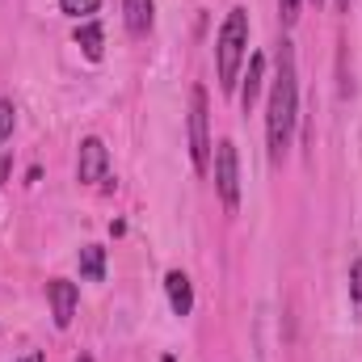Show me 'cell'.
Listing matches in <instances>:
<instances>
[{
    "label": "cell",
    "instance_id": "cell-1",
    "mask_svg": "<svg viewBox=\"0 0 362 362\" xmlns=\"http://www.w3.org/2000/svg\"><path fill=\"white\" fill-rule=\"evenodd\" d=\"M295 110H299V81H295V47L282 38L278 47V76L270 85V105H266V144H270V160L278 165L291 148V131H295Z\"/></svg>",
    "mask_w": 362,
    "mask_h": 362
},
{
    "label": "cell",
    "instance_id": "cell-2",
    "mask_svg": "<svg viewBox=\"0 0 362 362\" xmlns=\"http://www.w3.org/2000/svg\"><path fill=\"white\" fill-rule=\"evenodd\" d=\"M245 51H249V8L236 4V8L223 17L219 38H215V68H219V89L223 93H236Z\"/></svg>",
    "mask_w": 362,
    "mask_h": 362
},
{
    "label": "cell",
    "instance_id": "cell-3",
    "mask_svg": "<svg viewBox=\"0 0 362 362\" xmlns=\"http://www.w3.org/2000/svg\"><path fill=\"white\" fill-rule=\"evenodd\" d=\"M206 89L194 85L189 89V160H194V173L206 177L211 173V131H206Z\"/></svg>",
    "mask_w": 362,
    "mask_h": 362
},
{
    "label": "cell",
    "instance_id": "cell-4",
    "mask_svg": "<svg viewBox=\"0 0 362 362\" xmlns=\"http://www.w3.org/2000/svg\"><path fill=\"white\" fill-rule=\"evenodd\" d=\"M215 189L223 198V211L240 206V152H236L232 139L215 144Z\"/></svg>",
    "mask_w": 362,
    "mask_h": 362
},
{
    "label": "cell",
    "instance_id": "cell-5",
    "mask_svg": "<svg viewBox=\"0 0 362 362\" xmlns=\"http://www.w3.org/2000/svg\"><path fill=\"white\" fill-rule=\"evenodd\" d=\"M105 169H110V152H105V144H101L97 135L81 139V152H76V181L97 185V181H105Z\"/></svg>",
    "mask_w": 362,
    "mask_h": 362
},
{
    "label": "cell",
    "instance_id": "cell-6",
    "mask_svg": "<svg viewBox=\"0 0 362 362\" xmlns=\"http://www.w3.org/2000/svg\"><path fill=\"white\" fill-rule=\"evenodd\" d=\"M47 299H51L55 329H68V325H72V316H76V303H81L76 282H68V278H51V282H47Z\"/></svg>",
    "mask_w": 362,
    "mask_h": 362
},
{
    "label": "cell",
    "instance_id": "cell-7",
    "mask_svg": "<svg viewBox=\"0 0 362 362\" xmlns=\"http://www.w3.org/2000/svg\"><path fill=\"white\" fill-rule=\"evenodd\" d=\"M122 25L131 38H144L156 25V0H122Z\"/></svg>",
    "mask_w": 362,
    "mask_h": 362
},
{
    "label": "cell",
    "instance_id": "cell-8",
    "mask_svg": "<svg viewBox=\"0 0 362 362\" xmlns=\"http://www.w3.org/2000/svg\"><path fill=\"white\" fill-rule=\"evenodd\" d=\"M262 81H266V55H249V72L240 76V110L249 114L257 105V93H262Z\"/></svg>",
    "mask_w": 362,
    "mask_h": 362
},
{
    "label": "cell",
    "instance_id": "cell-9",
    "mask_svg": "<svg viewBox=\"0 0 362 362\" xmlns=\"http://www.w3.org/2000/svg\"><path fill=\"white\" fill-rule=\"evenodd\" d=\"M165 291H169V308H173V316H189V312H194V286H189V278H185L181 270L165 274Z\"/></svg>",
    "mask_w": 362,
    "mask_h": 362
},
{
    "label": "cell",
    "instance_id": "cell-10",
    "mask_svg": "<svg viewBox=\"0 0 362 362\" xmlns=\"http://www.w3.org/2000/svg\"><path fill=\"white\" fill-rule=\"evenodd\" d=\"M76 47L85 51V59H93V64L101 59V51H105V30H101L93 17L85 21V25H76Z\"/></svg>",
    "mask_w": 362,
    "mask_h": 362
},
{
    "label": "cell",
    "instance_id": "cell-11",
    "mask_svg": "<svg viewBox=\"0 0 362 362\" xmlns=\"http://www.w3.org/2000/svg\"><path fill=\"white\" fill-rule=\"evenodd\" d=\"M81 274H85L89 282H101V278H105V249H101V245H85V249H81Z\"/></svg>",
    "mask_w": 362,
    "mask_h": 362
},
{
    "label": "cell",
    "instance_id": "cell-12",
    "mask_svg": "<svg viewBox=\"0 0 362 362\" xmlns=\"http://www.w3.org/2000/svg\"><path fill=\"white\" fill-rule=\"evenodd\" d=\"M13 127H17V105L8 97H0V144L13 135Z\"/></svg>",
    "mask_w": 362,
    "mask_h": 362
},
{
    "label": "cell",
    "instance_id": "cell-13",
    "mask_svg": "<svg viewBox=\"0 0 362 362\" xmlns=\"http://www.w3.org/2000/svg\"><path fill=\"white\" fill-rule=\"evenodd\" d=\"M59 8H64L68 17H93V13L101 8V0H59Z\"/></svg>",
    "mask_w": 362,
    "mask_h": 362
},
{
    "label": "cell",
    "instance_id": "cell-14",
    "mask_svg": "<svg viewBox=\"0 0 362 362\" xmlns=\"http://www.w3.org/2000/svg\"><path fill=\"white\" fill-rule=\"evenodd\" d=\"M299 4H303V0H278V13H282V25H295V21H299Z\"/></svg>",
    "mask_w": 362,
    "mask_h": 362
},
{
    "label": "cell",
    "instance_id": "cell-15",
    "mask_svg": "<svg viewBox=\"0 0 362 362\" xmlns=\"http://www.w3.org/2000/svg\"><path fill=\"white\" fill-rule=\"evenodd\" d=\"M350 295L362 299V262H354V270H350Z\"/></svg>",
    "mask_w": 362,
    "mask_h": 362
},
{
    "label": "cell",
    "instance_id": "cell-16",
    "mask_svg": "<svg viewBox=\"0 0 362 362\" xmlns=\"http://www.w3.org/2000/svg\"><path fill=\"white\" fill-rule=\"evenodd\" d=\"M17 362H47V354H42V350H34V354H25V358H17Z\"/></svg>",
    "mask_w": 362,
    "mask_h": 362
},
{
    "label": "cell",
    "instance_id": "cell-17",
    "mask_svg": "<svg viewBox=\"0 0 362 362\" xmlns=\"http://www.w3.org/2000/svg\"><path fill=\"white\" fill-rule=\"evenodd\" d=\"M4 173H8V160H4V156H0V181H4Z\"/></svg>",
    "mask_w": 362,
    "mask_h": 362
},
{
    "label": "cell",
    "instance_id": "cell-18",
    "mask_svg": "<svg viewBox=\"0 0 362 362\" xmlns=\"http://www.w3.org/2000/svg\"><path fill=\"white\" fill-rule=\"evenodd\" d=\"M337 8H341V13H346V8H350V0H337Z\"/></svg>",
    "mask_w": 362,
    "mask_h": 362
},
{
    "label": "cell",
    "instance_id": "cell-19",
    "mask_svg": "<svg viewBox=\"0 0 362 362\" xmlns=\"http://www.w3.org/2000/svg\"><path fill=\"white\" fill-rule=\"evenodd\" d=\"M76 362H93V358H89V354H81V358H76Z\"/></svg>",
    "mask_w": 362,
    "mask_h": 362
},
{
    "label": "cell",
    "instance_id": "cell-20",
    "mask_svg": "<svg viewBox=\"0 0 362 362\" xmlns=\"http://www.w3.org/2000/svg\"><path fill=\"white\" fill-rule=\"evenodd\" d=\"M165 362H173V358H165Z\"/></svg>",
    "mask_w": 362,
    "mask_h": 362
},
{
    "label": "cell",
    "instance_id": "cell-21",
    "mask_svg": "<svg viewBox=\"0 0 362 362\" xmlns=\"http://www.w3.org/2000/svg\"><path fill=\"white\" fill-rule=\"evenodd\" d=\"M316 4H320V0H316Z\"/></svg>",
    "mask_w": 362,
    "mask_h": 362
}]
</instances>
